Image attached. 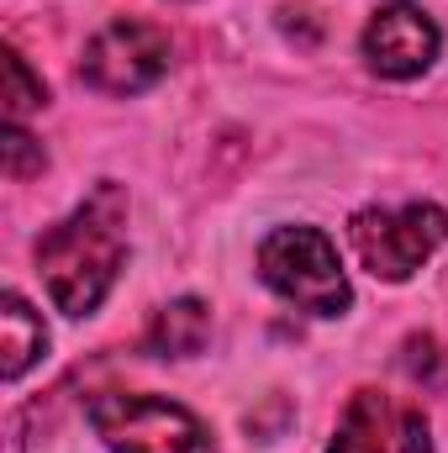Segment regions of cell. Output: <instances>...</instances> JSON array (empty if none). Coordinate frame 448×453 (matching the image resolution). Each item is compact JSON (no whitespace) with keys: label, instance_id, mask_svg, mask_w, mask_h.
<instances>
[{"label":"cell","instance_id":"cell-1","mask_svg":"<svg viewBox=\"0 0 448 453\" xmlns=\"http://www.w3.org/2000/svg\"><path fill=\"white\" fill-rule=\"evenodd\" d=\"M127 196L121 185H101L85 206H74L58 226L37 237V274L64 317H90L121 274L127 258Z\"/></svg>","mask_w":448,"mask_h":453},{"label":"cell","instance_id":"cell-2","mask_svg":"<svg viewBox=\"0 0 448 453\" xmlns=\"http://www.w3.org/2000/svg\"><path fill=\"white\" fill-rule=\"evenodd\" d=\"M259 274L274 296H285L290 306H301L312 317H343L353 306L333 237L317 226H274L259 242Z\"/></svg>","mask_w":448,"mask_h":453},{"label":"cell","instance_id":"cell-3","mask_svg":"<svg viewBox=\"0 0 448 453\" xmlns=\"http://www.w3.org/2000/svg\"><path fill=\"white\" fill-rule=\"evenodd\" d=\"M85 411L112 453H212V433L201 427V417L169 395L101 390Z\"/></svg>","mask_w":448,"mask_h":453},{"label":"cell","instance_id":"cell-4","mask_svg":"<svg viewBox=\"0 0 448 453\" xmlns=\"http://www.w3.org/2000/svg\"><path fill=\"white\" fill-rule=\"evenodd\" d=\"M348 237H353L359 264L375 280L401 285V280H412L444 248L448 217H444V206H433V201H412V206H396V211L369 206V211H359L348 222Z\"/></svg>","mask_w":448,"mask_h":453},{"label":"cell","instance_id":"cell-5","mask_svg":"<svg viewBox=\"0 0 448 453\" xmlns=\"http://www.w3.org/2000/svg\"><path fill=\"white\" fill-rule=\"evenodd\" d=\"M169 74V32L143 16H116L85 42L80 80L101 96H137Z\"/></svg>","mask_w":448,"mask_h":453},{"label":"cell","instance_id":"cell-6","mask_svg":"<svg viewBox=\"0 0 448 453\" xmlns=\"http://www.w3.org/2000/svg\"><path fill=\"white\" fill-rule=\"evenodd\" d=\"M328 453H433V438L422 406L385 390H353Z\"/></svg>","mask_w":448,"mask_h":453},{"label":"cell","instance_id":"cell-7","mask_svg":"<svg viewBox=\"0 0 448 453\" xmlns=\"http://www.w3.org/2000/svg\"><path fill=\"white\" fill-rule=\"evenodd\" d=\"M438 21L422 5H380L364 27V58L385 80H417L438 58Z\"/></svg>","mask_w":448,"mask_h":453},{"label":"cell","instance_id":"cell-8","mask_svg":"<svg viewBox=\"0 0 448 453\" xmlns=\"http://www.w3.org/2000/svg\"><path fill=\"white\" fill-rule=\"evenodd\" d=\"M0 333H5V342H0V374H5V385H16L42 353H48V327H42V317L11 290L5 301H0Z\"/></svg>","mask_w":448,"mask_h":453},{"label":"cell","instance_id":"cell-9","mask_svg":"<svg viewBox=\"0 0 448 453\" xmlns=\"http://www.w3.org/2000/svg\"><path fill=\"white\" fill-rule=\"evenodd\" d=\"M212 338V311H206V301H196V296H185V301H169L158 317H153V327H148V348L158 353V358H190V353H201Z\"/></svg>","mask_w":448,"mask_h":453},{"label":"cell","instance_id":"cell-10","mask_svg":"<svg viewBox=\"0 0 448 453\" xmlns=\"http://www.w3.org/2000/svg\"><path fill=\"white\" fill-rule=\"evenodd\" d=\"M401 374L406 380H417L422 390H448V348L433 333H412V338L401 342Z\"/></svg>","mask_w":448,"mask_h":453},{"label":"cell","instance_id":"cell-11","mask_svg":"<svg viewBox=\"0 0 448 453\" xmlns=\"http://www.w3.org/2000/svg\"><path fill=\"white\" fill-rule=\"evenodd\" d=\"M5 80H11V90H5V116H11V127H16L21 116H32V111L48 106L42 80H32V69H27V58H21L16 48L5 53Z\"/></svg>","mask_w":448,"mask_h":453},{"label":"cell","instance_id":"cell-12","mask_svg":"<svg viewBox=\"0 0 448 453\" xmlns=\"http://www.w3.org/2000/svg\"><path fill=\"white\" fill-rule=\"evenodd\" d=\"M42 164H48L42 148H37L21 127H11V132H5V174H11V180H27V174H42Z\"/></svg>","mask_w":448,"mask_h":453}]
</instances>
